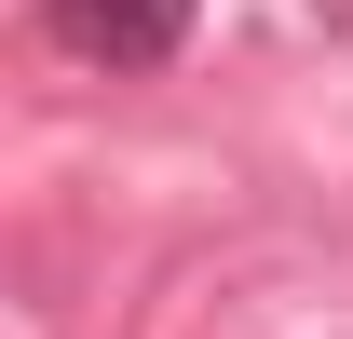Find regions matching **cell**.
Returning <instances> with one entry per match:
<instances>
[{"instance_id":"cell-1","label":"cell","mask_w":353,"mask_h":339,"mask_svg":"<svg viewBox=\"0 0 353 339\" xmlns=\"http://www.w3.org/2000/svg\"><path fill=\"white\" fill-rule=\"evenodd\" d=\"M190 14H204V0H41V28L82 54V68H163V54L190 41Z\"/></svg>"}]
</instances>
